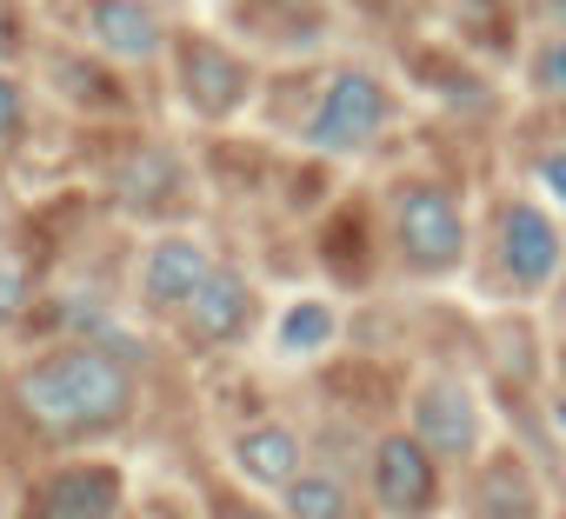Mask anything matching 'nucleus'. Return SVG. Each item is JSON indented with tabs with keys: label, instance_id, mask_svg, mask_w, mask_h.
<instances>
[{
	"label": "nucleus",
	"instance_id": "1",
	"mask_svg": "<svg viewBox=\"0 0 566 519\" xmlns=\"http://www.w3.org/2000/svg\"><path fill=\"white\" fill-rule=\"evenodd\" d=\"M14 400L48 439H81V433H101V426L127 420L134 380L107 347H54L34 367H21Z\"/></svg>",
	"mask_w": 566,
	"mask_h": 519
},
{
	"label": "nucleus",
	"instance_id": "2",
	"mask_svg": "<svg viewBox=\"0 0 566 519\" xmlns=\"http://www.w3.org/2000/svg\"><path fill=\"white\" fill-rule=\"evenodd\" d=\"M387 120H394V94L367 67H340L321 87V100H314L307 147H321V153H360V147H374L387 134Z\"/></svg>",
	"mask_w": 566,
	"mask_h": 519
},
{
	"label": "nucleus",
	"instance_id": "3",
	"mask_svg": "<svg viewBox=\"0 0 566 519\" xmlns=\"http://www.w3.org/2000/svg\"><path fill=\"white\" fill-rule=\"evenodd\" d=\"M394 240L407 253V267L413 274H447L460 267V253H467V220H460V200L433 180H413L394 193Z\"/></svg>",
	"mask_w": 566,
	"mask_h": 519
},
{
	"label": "nucleus",
	"instance_id": "4",
	"mask_svg": "<svg viewBox=\"0 0 566 519\" xmlns=\"http://www.w3.org/2000/svg\"><path fill=\"white\" fill-rule=\"evenodd\" d=\"M367 479H374V506L387 519H427V512H440V466H433V453L413 433H387L374 446Z\"/></svg>",
	"mask_w": 566,
	"mask_h": 519
},
{
	"label": "nucleus",
	"instance_id": "5",
	"mask_svg": "<svg viewBox=\"0 0 566 519\" xmlns=\"http://www.w3.org/2000/svg\"><path fill=\"white\" fill-rule=\"evenodd\" d=\"M413 439H420L433 459H467V453H480V406H473V393H467L453 373L420 380V393H413Z\"/></svg>",
	"mask_w": 566,
	"mask_h": 519
},
{
	"label": "nucleus",
	"instance_id": "6",
	"mask_svg": "<svg viewBox=\"0 0 566 519\" xmlns=\"http://www.w3.org/2000/svg\"><path fill=\"white\" fill-rule=\"evenodd\" d=\"M559 260H566V240L539 206H526V200L500 206V267H506L513 287H526V294L546 287L559 274Z\"/></svg>",
	"mask_w": 566,
	"mask_h": 519
},
{
	"label": "nucleus",
	"instance_id": "7",
	"mask_svg": "<svg viewBox=\"0 0 566 519\" xmlns=\"http://www.w3.org/2000/svg\"><path fill=\"white\" fill-rule=\"evenodd\" d=\"M207 274H213V260H207V246L187 240V233H167V240H154V246L140 253V294H147V307H160V314H187L193 294L207 287Z\"/></svg>",
	"mask_w": 566,
	"mask_h": 519
},
{
	"label": "nucleus",
	"instance_id": "8",
	"mask_svg": "<svg viewBox=\"0 0 566 519\" xmlns=\"http://www.w3.org/2000/svg\"><path fill=\"white\" fill-rule=\"evenodd\" d=\"M120 512V473L114 466H61L28 499V519H114Z\"/></svg>",
	"mask_w": 566,
	"mask_h": 519
},
{
	"label": "nucleus",
	"instance_id": "9",
	"mask_svg": "<svg viewBox=\"0 0 566 519\" xmlns=\"http://www.w3.org/2000/svg\"><path fill=\"white\" fill-rule=\"evenodd\" d=\"M247 61H233L227 47H213V41H187L180 47V94L193 100V114H207V120H227L240 100H247Z\"/></svg>",
	"mask_w": 566,
	"mask_h": 519
},
{
	"label": "nucleus",
	"instance_id": "10",
	"mask_svg": "<svg viewBox=\"0 0 566 519\" xmlns=\"http://www.w3.org/2000/svg\"><path fill=\"white\" fill-rule=\"evenodd\" d=\"M247 327H253V287H247L233 267H213L207 287H200L193 307H187V333H193L200 347H227V340H240Z\"/></svg>",
	"mask_w": 566,
	"mask_h": 519
},
{
	"label": "nucleus",
	"instance_id": "11",
	"mask_svg": "<svg viewBox=\"0 0 566 519\" xmlns=\"http://www.w3.org/2000/svg\"><path fill=\"white\" fill-rule=\"evenodd\" d=\"M233 466L253 479V486H280L287 492L307 466H301V433L280 426V420H260L247 433H233Z\"/></svg>",
	"mask_w": 566,
	"mask_h": 519
},
{
	"label": "nucleus",
	"instance_id": "12",
	"mask_svg": "<svg viewBox=\"0 0 566 519\" xmlns=\"http://www.w3.org/2000/svg\"><path fill=\"white\" fill-rule=\"evenodd\" d=\"M473 519H539V486L520 453H493L473 486Z\"/></svg>",
	"mask_w": 566,
	"mask_h": 519
},
{
	"label": "nucleus",
	"instance_id": "13",
	"mask_svg": "<svg viewBox=\"0 0 566 519\" xmlns=\"http://www.w3.org/2000/svg\"><path fill=\"white\" fill-rule=\"evenodd\" d=\"M94 41L114 54V61H147L160 47V21L140 0H101L94 8Z\"/></svg>",
	"mask_w": 566,
	"mask_h": 519
},
{
	"label": "nucleus",
	"instance_id": "14",
	"mask_svg": "<svg viewBox=\"0 0 566 519\" xmlns=\"http://www.w3.org/2000/svg\"><path fill=\"white\" fill-rule=\"evenodd\" d=\"M347 486L334 473H301L287 486V519H347Z\"/></svg>",
	"mask_w": 566,
	"mask_h": 519
},
{
	"label": "nucleus",
	"instance_id": "15",
	"mask_svg": "<svg viewBox=\"0 0 566 519\" xmlns=\"http://www.w3.org/2000/svg\"><path fill=\"white\" fill-rule=\"evenodd\" d=\"M334 340V307L327 300H301L280 320V353H321Z\"/></svg>",
	"mask_w": 566,
	"mask_h": 519
},
{
	"label": "nucleus",
	"instance_id": "16",
	"mask_svg": "<svg viewBox=\"0 0 566 519\" xmlns=\"http://www.w3.org/2000/svg\"><path fill=\"white\" fill-rule=\"evenodd\" d=\"M533 87H539V94H566V41L539 47V61H533Z\"/></svg>",
	"mask_w": 566,
	"mask_h": 519
},
{
	"label": "nucleus",
	"instance_id": "17",
	"mask_svg": "<svg viewBox=\"0 0 566 519\" xmlns=\"http://www.w3.org/2000/svg\"><path fill=\"white\" fill-rule=\"evenodd\" d=\"M21 307H28V274L14 267V260H0V327H8Z\"/></svg>",
	"mask_w": 566,
	"mask_h": 519
},
{
	"label": "nucleus",
	"instance_id": "18",
	"mask_svg": "<svg viewBox=\"0 0 566 519\" xmlns=\"http://www.w3.org/2000/svg\"><path fill=\"white\" fill-rule=\"evenodd\" d=\"M174 187V160H160L154 153V173L140 180V173H127V200H140V206H154V193H167Z\"/></svg>",
	"mask_w": 566,
	"mask_h": 519
},
{
	"label": "nucleus",
	"instance_id": "19",
	"mask_svg": "<svg viewBox=\"0 0 566 519\" xmlns=\"http://www.w3.org/2000/svg\"><path fill=\"white\" fill-rule=\"evenodd\" d=\"M14 134H21V87L0 74V147H8Z\"/></svg>",
	"mask_w": 566,
	"mask_h": 519
},
{
	"label": "nucleus",
	"instance_id": "20",
	"mask_svg": "<svg viewBox=\"0 0 566 519\" xmlns=\"http://www.w3.org/2000/svg\"><path fill=\"white\" fill-rule=\"evenodd\" d=\"M213 519H287V512H266V506H247V499H213Z\"/></svg>",
	"mask_w": 566,
	"mask_h": 519
},
{
	"label": "nucleus",
	"instance_id": "21",
	"mask_svg": "<svg viewBox=\"0 0 566 519\" xmlns=\"http://www.w3.org/2000/svg\"><path fill=\"white\" fill-rule=\"evenodd\" d=\"M539 180H546V187H553V193H559V200H566V147H559V153H546V160H539Z\"/></svg>",
	"mask_w": 566,
	"mask_h": 519
},
{
	"label": "nucleus",
	"instance_id": "22",
	"mask_svg": "<svg viewBox=\"0 0 566 519\" xmlns=\"http://www.w3.org/2000/svg\"><path fill=\"white\" fill-rule=\"evenodd\" d=\"M8 47H14V28H8V8H0V61H8Z\"/></svg>",
	"mask_w": 566,
	"mask_h": 519
},
{
	"label": "nucleus",
	"instance_id": "23",
	"mask_svg": "<svg viewBox=\"0 0 566 519\" xmlns=\"http://www.w3.org/2000/svg\"><path fill=\"white\" fill-rule=\"evenodd\" d=\"M546 14H553V21H559V28H566V0H546Z\"/></svg>",
	"mask_w": 566,
	"mask_h": 519
}]
</instances>
